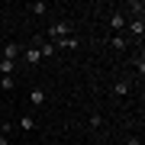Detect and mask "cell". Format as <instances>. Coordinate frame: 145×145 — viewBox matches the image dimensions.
Returning a JSON list of instances; mask_svg holds the SVG:
<instances>
[{
	"label": "cell",
	"instance_id": "obj_6",
	"mask_svg": "<svg viewBox=\"0 0 145 145\" xmlns=\"http://www.w3.org/2000/svg\"><path fill=\"white\" fill-rule=\"evenodd\" d=\"M13 68H16V61H0V78H13Z\"/></svg>",
	"mask_w": 145,
	"mask_h": 145
},
{
	"label": "cell",
	"instance_id": "obj_9",
	"mask_svg": "<svg viewBox=\"0 0 145 145\" xmlns=\"http://www.w3.org/2000/svg\"><path fill=\"white\" fill-rule=\"evenodd\" d=\"M113 93H116V97H126V93H129V81H116L113 84Z\"/></svg>",
	"mask_w": 145,
	"mask_h": 145
},
{
	"label": "cell",
	"instance_id": "obj_3",
	"mask_svg": "<svg viewBox=\"0 0 145 145\" xmlns=\"http://www.w3.org/2000/svg\"><path fill=\"white\" fill-rule=\"evenodd\" d=\"M45 100H48V93L42 90V87H32V90H29V103H32V106H42Z\"/></svg>",
	"mask_w": 145,
	"mask_h": 145
},
{
	"label": "cell",
	"instance_id": "obj_4",
	"mask_svg": "<svg viewBox=\"0 0 145 145\" xmlns=\"http://www.w3.org/2000/svg\"><path fill=\"white\" fill-rule=\"evenodd\" d=\"M23 58H26L29 65H39V61H42V52H39L36 45H32V48H26V52H23Z\"/></svg>",
	"mask_w": 145,
	"mask_h": 145
},
{
	"label": "cell",
	"instance_id": "obj_1",
	"mask_svg": "<svg viewBox=\"0 0 145 145\" xmlns=\"http://www.w3.org/2000/svg\"><path fill=\"white\" fill-rule=\"evenodd\" d=\"M45 36L52 39V42H61V39H68V36H71V26H68L65 20H61V23H52V26L45 29Z\"/></svg>",
	"mask_w": 145,
	"mask_h": 145
},
{
	"label": "cell",
	"instance_id": "obj_10",
	"mask_svg": "<svg viewBox=\"0 0 145 145\" xmlns=\"http://www.w3.org/2000/svg\"><path fill=\"white\" fill-rule=\"evenodd\" d=\"M20 129L23 132H32V129H36V119H32V116H23L20 119Z\"/></svg>",
	"mask_w": 145,
	"mask_h": 145
},
{
	"label": "cell",
	"instance_id": "obj_16",
	"mask_svg": "<svg viewBox=\"0 0 145 145\" xmlns=\"http://www.w3.org/2000/svg\"><path fill=\"white\" fill-rule=\"evenodd\" d=\"M0 145H10V139H3V135H0Z\"/></svg>",
	"mask_w": 145,
	"mask_h": 145
},
{
	"label": "cell",
	"instance_id": "obj_15",
	"mask_svg": "<svg viewBox=\"0 0 145 145\" xmlns=\"http://www.w3.org/2000/svg\"><path fill=\"white\" fill-rule=\"evenodd\" d=\"M126 145H142V139H129V142H126Z\"/></svg>",
	"mask_w": 145,
	"mask_h": 145
},
{
	"label": "cell",
	"instance_id": "obj_2",
	"mask_svg": "<svg viewBox=\"0 0 145 145\" xmlns=\"http://www.w3.org/2000/svg\"><path fill=\"white\" fill-rule=\"evenodd\" d=\"M20 55H23V48L16 45L13 39H10V42H3V58H7V61H16Z\"/></svg>",
	"mask_w": 145,
	"mask_h": 145
},
{
	"label": "cell",
	"instance_id": "obj_14",
	"mask_svg": "<svg viewBox=\"0 0 145 145\" xmlns=\"http://www.w3.org/2000/svg\"><path fill=\"white\" fill-rule=\"evenodd\" d=\"M0 87H3V90H10V87H13V78H0Z\"/></svg>",
	"mask_w": 145,
	"mask_h": 145
},
{
	"label": "cell",
	"instance_id": "obj_12",
	"mask_svg": "<svg viewBox=\"0 0 145 145\" xmlns=\"http://www.w3.org/2000/svg\"><path fill=\"white\" fill-rule=\"evenodd\" d=\"M129 29H132V36H135V39H142V32H145L142 20H132V26H129Z\"/></svg>",
	"mask_w": 145,
	"mask_h": 145
},
{
	"label": "cell",
	"instance_id": "obj_7",
	"mask_svg": "<svg viewBox=\"0 0 145 145\" xmlns=\"http://www.w3.org/2000/svg\"><path fill=\"white\" fill-rule=\"evenodd\" d=\"M110 45H113L116 52H123V48L129 45V39H126V36H110Z\"/></svg>",
	"mask_w": 145,
	"mask_h": 145
},
{
	"label": "cell",
	"instance_id": "obj_5",
	"mask_svg": "<svg viewBox=\"0 0 145 145\" xmlns=\"http://www.w3.org/2000/svg\"><path fill=\"white\" fill-rule=\"evenodd\" d=\"M123 26H126V20H123V13H110V29L116 32V29H123Z\"/></svg>",
	"mask_w": 145,
	"mask_h": 145
},
{
	"label": "cell",
	"instance_id": "obj_13",
	"mask_svg": "<svg viewBox=\"0 0 145 145\" xmlns=\"http://www.w3.org/2000/svg\"><path fill=\"white\" fill-rule=\"evenodd\" d=\"M90 129H103V116H100V113L90 116Z\"/></svg>",
	"mask_w": 145,
	"mask_h": 145
},
{
	"label": "cell",
	"instance_id": "obj_8",
	"mask_svg": "<svg viewBox=\"0 0 145 145\" xmlns=\"http://www.w3.org/2000/svg\"><path fill=\"white\" fill-rule=\"evenodd\" d=\"M55 48H78V39L74 36H68V39H61V42H52Z\"/></svg>",
	"mask_w": 145,
	"mask_h": 145
},
{
	"label": "cell",
	"instance_id": "obj_11",
	"mask_svg": "<svg viewBox=\"0 0 145 145\" xmlns=\"http://www.w3.org/2000/svg\"><path fill=\"white\" fill-rule=\"evenodd\" d=\"M29 10L36 13V16H45V13H48V3H42V0H39V3H29Z\"/></svg>",
	"mask_w": 145,
	"mask_h": 145
}]
</instances>
